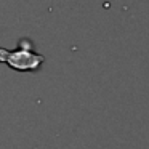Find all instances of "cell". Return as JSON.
<instances>
[{"mask_svg":"<svg viewBox=\"0 0 149 149\" xmlns=\"http://www.w3.org/2000/svg\"><path fill=\"white\" fill-rule=\"evenodd\" d=\"M31 42L29 40H23L19 43V48L13 50V52H7L3 63H7L11 69L19 72H36L40 69L43 64L45 58L39 53L31 50Z\"/></svg>","mask_w":149,"mask_h":149,"instance_id":"obj_1","label":"cell"},{"mask_svg":"<svg viewBox=\"0 0 149 149\" xmlns=\"http://www.w3.org/2000/svg\"><path fill=\"white\" fill-rule=\"evenodd\" d=\"M7 52H8V50L0 48V63H3V59H5V55H7Z\"/></svg>","mask_w":149,"mask_h":149,"instance_id":"obj_2","label":"cell"}]
</instances>
